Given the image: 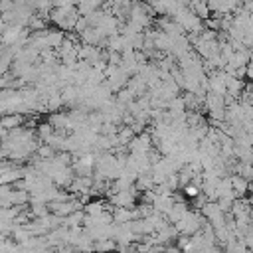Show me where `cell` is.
Instances as JSON below:
<instances>
[{"mask_svg":"<svg viewBox=\"0 0 253 253\" xmlns=\"http://www.w3.org/2000/svg\"><path fill=\"white\" fill-rule=\"evenodd\" d=\"M184 194H186L188 198H198V196H200V188L190 182L188 186H184Z\"/></svg>","mask_w":253,"mask_h":253,"instance_id":"cell-3","label":"cell"},{"mask_svg":"<svg viewBox=\"0 0 253 253\" xmlns=\"http://www.w3.org/2000/svg\"><path fill=\"white\" fill-rule=\"evenodd\" d=\"M38 134H40V138H42V140H47V138L53 134V128H51V125H49V123H43V125H40V128H38Z\"/></svg>","mask_w":253,"mask_h":253,"instance_id":"cell-2","label":"cell"},{"mask_svg":"<svg viewBox=\"0 0 253 253\" xmlns=\"http://www.w3.org/2000/svg\"><path fill=\"white\" fill-rule=\"evenodd\" d=\"M22 123H24V119H22V115H18V113H10V115H6V117H2L0 119V126L6 130H14V128H20L22 126Z\"/></svg>","mask_w":253,"mask_h":253,"instance_id":"cell-1","label":"cell"}]
</instances>
